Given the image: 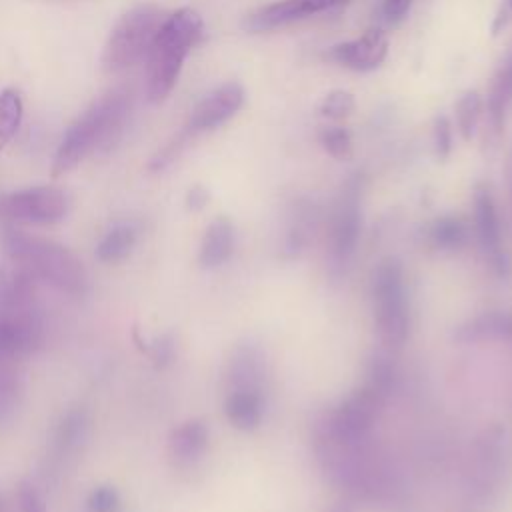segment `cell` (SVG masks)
<instances>
[{"instance_id":"cell-1","label":"cell","mask_w":512,"mask_h":512,"mask_svg":"<svg viewBox=\"0 0 512 512\" xmlns=\"http://www.w3.org/2000/svg\"><path fill=\"white\" fill-rule=\"evenodd\" d=\"M204 22L192 8H178L164 18L146 56V94L158 104L174 88L190 50L202 40Z\"/></svg>"},{"instance_id":"cell-2","label":"cell","mask_w":512,"mask_h":512,"mask_svg":"<svg viewBox=\"0 0 512 512\" xmlns=\"http://www.w3.org/2000/svg\"><path fill=\"white\" fill-rule=\"evenodd\" d=\"M2 242L10 260L20 264L26 274L48 282L60 292L86 294L88 272L66 246L16 228L4 230Z\"/></svg>"},{"instance_id":"cell-3","label":"cell","mask_w":512,"mask_h":512,"mask_svg":"<svg viewBox=\"0 0 512 512\" xmlns=\"http://www.w3.org/2000/svg\"><path fill=\"white\" fill-rule=\"evenodd\" d=\"M128 110L130 98L126 92H110L94 102L66 130L52 162V176H62L70 172L100 144L108 142L112 134L120 130Z\"/></svg>"},{"instance_id":"cell-4","label":"cell","mask_w":512,"mask_h":512,"mask_svg":"<svg viewBox=\"0 0 512 512\" xmlns=\"http://www.w3.org/2000/svg\"><path fill=\"white\" fill-rule=\"evenodd\" d=\"M164 22V14L154 4H140L128 10L112 28L102 52L108 72H122L148 56V50Z\"/></svg>"},{"instance_id":"cell-5","label":"cell","mask_w":512,"mask_h":512,"mask_svg":"<svg viewBox=\"0 0 512 512\" xmlns=\"http://www.w3.org/2000/svg\"><path fill=\"white\" fill-rule=\"evenodd\" d=\"M374 318L380 336L390 346H402L408 336V302L402 264L396 258H384L372 272Z\"/></svg>"},{"instance_id":"cell-6","label":"cell","mask_w":512,"mask_h":512,"mask_svg":"<svg viewBox=\"0 0 512 512\" xmlns=\"http://www.w3.org/2000/svg\"><path fill=\"white\" fill-rule=\"evenodd\" d=\"M70 200L54 186H32L0 198V214L16 224H56L66 218Z\"/></svg>"},{"instance_id":"cell-7","label":"cell","mask_w":512,"mask_h":512,"mask_svg":"<svg viewBox=\"0 0 512 512\" xmlns=\"http://www.w3.org/2000/svg\"><path fill=\"white\" fill-rule=\"evenodd\" d=\"M382 396L364 386L362 390L348 396L328 418L326 422V442L354 446L362 444L368 438V432L374 424Z\"/></svg>"},{"instance_id":"cell-8","label":"cell","mask_w":512,"mask_h":512,"mask_svg":"<svg viewBox=\"0 0 512 512\" xmlns=\"http://www.w3.org/2000/svg\"><path fill=\"white\" fill-rule=\"evenodd\" d=\"M360 224V180L350 178L342 188L332 214L330 266L334 272L342 270L352 258L360 238Z\"/></svg>"},{"instance_id":"cell-9","label":"cell","mask_w":512,"mask_h":512,"mask_svg":"<svg viewBox=\"0 0 512 512\" xmlns=\"http://www.w3.org/2000/svg\"><path fill=\"white\" fill-rule=\"evenodd\" d=\"M474 226L480 248L494 274L498 278H510L512 258L502 242V228L496 202L492 198L490 188L486 186H476L474 190Z\"/></svg>"},{"instance_id":"cell-10","label":"cell","mask_w":512,"mask_h":512,"mask_svg":"<svg viewBox=\"0 0 512 512\" xmlns=\"http://www.w3.org/2000/svg\"><path fill=\"white\" fill-rule=\"evenodd\" d=\"M244 104V88L238 82H226L210 90L192 110L184 130L182 140L210 132L230 120Z\"/></svg>"},{"instance_id":"cell-11","label":"cell","mask_w":512,"mask_h":512,"mask_svg":"<svg viewBox=\"0 0 512 512\" xmlns=\"http://www.w3.org/2000/svg\"><path fill=\"white\" fill-rule=\"evenodd\" d=\"M388 56V36L382 28H370L358 38L338 42L328 48L326 58L356 72L378 68Z\"/></svg>"},{"instance_id":"cell-12","label":"cell","mask_w":512,"mask_h":512,"mask_svg":"<svg viewBox=\"0 0 512 512\" xmlns=\"http://www.w3.org/2000/svg\"><path fill=\"white\" fill-rule=\"evenodd\" d=\"M314 14L312 0H278L248 14L242 20V28L246 32H270Z\"/></svg>"},{"instance_id":"cell-13","label":"cell","mask_w":512,"mask_h":512,"mask_svg":"<svg viewBox=\"0 0 512 512\" xmlns=\"http://www.w3.org/2000/svg\"><path fill=\"white\" fill-rule=\"evenodd\" d=\"M506 338H512V314L502 310L482 312L474 318H468L454 330V340L460 344Z\"/></svg>"},{"instance_id":"cell-14","label":"cell","mask_w":512,"mask_h":512,"mask_svg":"<svg viewBox=\"0 0 512 512\" xmlns=\"http://www.w3.org/2000/svg\"><path fill=\"white\" fill-rule=\"evenodd\" d=\"M208 446V426L202 420H188L172 430L168 452L178 464H194L202 458Z\"/></svg>"},{"instance_id":"cell-15","label":"cell","mask_w":512,"mask_h":512,"mask_svg":"<svg viewBox=\"0 0 512 512\" xmlns=\"http://www.w3.org/2000/svg\"><path fill=\"white\" fill-rule=\"evenodd\" d=\"M262 382V354L254 344H242L228 362L230 390L258 392ZM260 394V392H258Z\"/></svg>"},{"instance_id":"cell-16","label":"cell","mask_w":512,"mask_h":512,"mask_svg":"<svg viewBox=\"0 0 512 512\" xmlns=\"http://www.w3.org/2000/svg\"><path fill=\"white\" fill-rule=\"evenodd\" d=\"M234 250V226L226 218H216L208 224L200 242L198 262L202 268H216L224 264Z\"/></svg>"},{"instance_id":"cell-17","label":"cell","mask_w":512,"mask_h":512,"mask_svg":"<svg viewBox=\"0 0 512 512\" xmlns=\"http://www.w3.org/2000/svg\"><path fill=\"white\" fill-rule=\"evenodd\" d=\"M224 414L238 430H254L262 420V402L258 392L230 390L224 400Z\"/></svg>"},{"instance_id":"cell-18","label":"cell","mask_w":512,"mask_h":512,"mask_svg":"<svg viewBox=\"0 0 512 512\" xmlns=\"http://www.w3.org/2000/svg\"><path fill=\"white\" fill-rule=\"evenodd\" d=\"M138 242V226L134 222H116L98 242L96 258L106 264L120 262L130 256Z\"/></svg>"},{"instance_id":"cell-19","label":"cell","mask_w":512,"mask_h":512,"mask_svg":"<svg viewBox=\"0 0 512 512\" xmlns=\"http://www.w3.org/2000/svg\"><path fill=\"white\" fill-rule=\"evenodd\" d=\"M510 104H512V54L498 68L488 94V114L496 132L504 128L506 112Z\"/></svg>"},{"instance_id":"cell-20","label":"cell","mask_w":512,"mask_h":512,"mask_svg":"<svg viewBox=\"0 0 512 512\" xmlns=\"http://www.w3.org/2000/svg\"><path fill=\"white\" fill-rule=\"evenodd\" d=\"M498 440L500 438H494L490 432H486V436L482 438V442L478 446V464H476L474 476H476L478 484L482 486V490L492 488L498 478V470H500Z\"/></svg>"},{"instance_id":"cell-21","label":"cell","mask_w":512,"mask_h":512,"mask_svg":"<svg viewBox=\"0 0 512 512\" xmlns=\"http://www.w3.org/2000/svg\"><path fill=\"white\" fill-rule=\"evenodd\" d=\"M24 114L22 98L16 90L6 88L0 92V152L14 138Z\"/></svg>"},{"instance_id":"cell-22","label":"cell","mask_w":512,"mask_h":512,"mask_svg":"<svg viewBox=\"0 0 512 512\" xmlns=\"http://www.w3.org/2000/svg\"><path fill=\"white\" fill-rule=\"evenodd\" d=\"M482 116V96L476 90L464 92L456 102V128L464 140H470L476 132Z\"/></svg>"},{"instance_id":"cell-23","label":"cell","mask_w":512,"mask_h":512,"mask_svg":"<svg viewBox=\"0 0 512 512\" xmlns=\"http://www.w3.org/2000/svg\"><path fill=\"white\" fill-rule=\"evenodd\" d=\"M430 240L436 248H442V250L460 248L466 240V226L462 224V220L452 216L440 218L430 228Z\"/></svg>"},{"instance_id":"cell-24","label":"cell","mask_w":512,"mask_h":512,"mask_svg":"<svg viewBox=\"0 0 512 512\" xmlns=\"http://www.w3.org/2000/svg\"><path fill=\"white\" fill-rule=\"evenodd\" d=\"M86 426H88V420H86V414L84 410H70L62 422L58 424V432H56V444L62 448V450H70V448H76L82 438L86 436Z\"/></svg>"},{"instance_id":"cell-25","label":"cell","mask_w":512,"mask_h":512,"mask_svg":"<svg viewBox=\"0 0 512 512\" xmlns=\"http://www.w3.org/2000/svg\"><path fill=\"white\" fill-rule=\"evenodd\" d=\"M318 140L322 148L336 160H348L352 156V136L344 126H326L320 130Z\"/></svg>"},{"instance_id":"cell-26","label":"cell","mask_w":512,"mask_h":512,"mask_svg":"<svg viewBox=\"0 0 512 512\" xmlns=\"http://www.w3.org/2000/svg\"><path fill=\"white\" fill-rule=\"evenodd\" d=\"M354 108H356L354 96L346 90H332L318 104L320 116L328 120H344L354 112Z\"/></svg>"},{"instance_id":"cell-27","label":"cell","mask_w":512,"mask_h":512,"mask_svg":"<svg viewBox=\"0 0 512 512\" xmlns=\"http://www.w3.org/2000/svg\"><path fill=\"white\" fill-rule=\"evenodd\" d=\"M86 512H120V496L112 486H98L86 500Z\"/></svg>"},{"instance_id":"cell-28","label":"cell","mask_w":512,"mask_h":512,"mask_svg":"<svg viewBox=\"0 0 512 512\" xmlns=\"http://www.w3.org/2000/svg\"><path fill=\"white\" fill-rule=\"evenodd\" d=\"M18 508L20 512H48L44 496L30 482H20L18 486Z\"/></svg>"},{"instance_id":"cell-29","label":"cell","mask_w":512,"mask_h":512,"mask_svg":"<svg viewBox=\"0 0 512 512\" xmlns=\"http://www.w3.org/2000/svg\"><path fill=\"white\" fill-rule=\"evenodd\" d=\"M432 142H434L436 156L440 160H444L452 150V126H450L448 118H444V116L436 118L434 130H432Z\"/></svg>"},{"instance_id":"cell-30","label":"cell","mask_w":512,"mask_h":512,"mask_svg":"<svg viewBox=\"0 0 512 512\" xmlns=\"http://www.w3.org/2000/svg\"><path fill=\"white\" fill-rule=\"evenodd\" d=\"M412 8V0H382L380 2V18L386 24L396 26L406 18V14Z\"/></svg>"},{"instance_id":"cell-31","label":"cell","mask_w":512,"mask_h":512,"mask_svg":"<svg viewBox=\"0 0 512 512\" xmlns=\"http://www.w3.org/2000/svg\"><path fill=\"white\" fill-rule=\"evenodd\" d=\"M172 356H174V342H172L170 336H162V338H158V340L152 344V360H154L156 364L162 366V364L170 362Z\"/></svg>"},{"instance_id":"cell-32","label":"cell","mask_w":512,"mask_h":512,"mask_svg":"<svg viewBox=\"0 0 512 512\" xmlns=\"http://www.w3.org/2000/svg\"><path fill=\"white\" fill-rule=\"evenodd\" d=\"M510 22H512V0H502V6H500V10L494 18V24H492V32L500 34Z\"/></svg>"},{"instance_id":"cell-33","label":"cell","mask_w":512,"mask_h":512,"mask_svg":"<svg viewBox=\"0 0 512 512\" xmlns=\"http://www.w3.org/2000/svg\"><path fill=\"white\" fill-rule=\"evenodd\" d=\"M208 192L202 186H194L186 196V206L190 210H202L208 204Z\"/></svg>"},{"instance_id":"cell-34","label":"cell","mask_w":512,"mask_h":512,"mask_svg":"<svg viewBox=\"0 0 512 512\" xmlns=\"http://www.w3.org/2000/svg\"><path fill=\"white\" fill-rule=\"evenodd\" d=\"M350 0H312L314 8H316V14L320 12H326V10H334V8H340L344 4H348Z\"/></svg>"},{"instance_id":"cell-35","label":"cell","mask_w":512,"mask_h":512,"mask_svg":"<svg viewBox=\"0 0 512 512\" xmlns=\"http://www.w3.org/2000/svg\"><path fill=\"white\" fill-rule=\"evenodd\" d=\"M508 192H510V208H512V158L508 164Z\"/></svg>"},{"instance_id":"cell-36","label":"cell","mask_w":512,"mask_h":512,"mask_svg":"<svg viewBox=\"0 0 512 512\" xmlns=\"http://www.w3.org/2000/svg\"><path fill=\"white\" fill-rule=\"evenodd\" d=\"M332 512H348L346 508H336V510H332Z\"/></svg>"},{"instance_id":"cell-37","label":"cell","mask_w":512,"mask_h":512,"mask_svg":"<svg viewBox=\"0 0 512 512\" xmlns=\"http://www.w3.org/2000/svg\"><path fill=\"white\" fill-rule=\"evenodd\" d=\"M0 512H2V500H0Z\"/></svg>"}]
</instances>
